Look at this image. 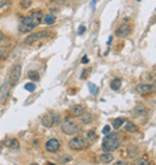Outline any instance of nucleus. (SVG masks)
Wrapping results in <instances>:
<instances>
[{
  "label": "nucleus",
  "mask_w": 156,
  "mask_h": 165,
  "mask_svg": "<svg viewBox=\"0 0 156 165\" xmlns=\"http://www.w3.org/2000/svg\"><path fill=\"white\" fill-rule=\"evenodd\" d=\"M61 129L66 135H76L79 131L78 125L76 123H73L72 121H70V119H66L64 123L61 124Z\"/></svg>",
  "instance_id": "obj_5"
},
{
  "label": "nucleus",
  "mask_w": 156,
  "mask_h": 165,
  "mask_svg": "<svg viewBox=\"0 0 156 165\" xmlns=\"http://www.w3.org/2000/svg\"><path fill=\"white\" fill-rule=\"evenodd\" d=\"M124 123H125V119L121 118V117H118V118H115V119L113 121V128H114V129H119Z\"/></svg>",
  "instance_id": "obj_17"
},
{
  "label": "nucleus",
  "mask_w": 156,
  "mask_h": 165,
  "mask_svg": "<svg viewBox=\"0 0 156 165\" xmlns=\"http://www.w3.org/2000/svg\"><path fill=\"white\" fill-rule=\"evenodd\" d=\"M130 33H131V27L129 24H121L116 28L115 35L119 38H126L130 35Z\"/></svg>",
  "instance_id": "obj_8"
},
{
  "label": "nucleus",
  "mask_w": 156,
  "mask_h": 165,
  "mask_svg": "<svg viewBox=\"0 0 156 165\" xmlns=\"http://www.w3.org/2000/svg\"><path fill=\"white\" fill-rule=\"evenodd\" d=\"M137 1H141V0H137Z\"/></svg>",
  "instance_id": "obj_36"
},
{
  "label": "nucleus",
  "mask_w": 156,
  "mask_h": 165,
  "mask_svg": "<svg viewBox=\"0 0 156 165\" xmlns=\"http://www.w3.org/2000/svg\"><path fill=\"white\" fill-rule=\"evenodd\" d=\"M114 165H126V163L125 161H116Z\"/></svg>",
  "instance_id": "obj_32"
},
{
  "label": "nucleus",
  "mask_w": 156,
  "mask_h": 165,
  "mask_svg": "<svg viewBox=\"0 0 156 165\" xmlns=\"http://www.w3.org/2000/svg\"><path fill=\"white\" fill-rule=\"evenodd\" d=\"M24 88H25V90H28V92H34L35 89H36V87H35V83H25V86H24Z\"/></svg>",
  "instance_id": "obj_24"
},
{
  "label": "nucleus",
  "mask_w": 156,
  "mask_h": 165,
  "mask_svg": "<svg viewBox=\"0 0 156 165\" xmlns=\"http://www.w3.org/2000/svg\"><path fill=\"white\" fill-rule=\"evenodd\" d=\"M10 1H11V0H0V9L4 7V6H6V5H9Z\"/></svg>",
  "instance_id": "obj_29"
},
{
  "label": "nucleus",
  "mask_w": 156,
  "mask_h": 165,
  "mask_svg": "<svg viewBox=\"0 0 156 165\" xmlns=\"http://www.w3.org/2000/svg\"><path fill=\"white\" fill-rule=\"evenodd\" d=\"M121 146V139L116 133H108L102 141V149L105 152H114Z\"/></svg>",
  "instance_id": "obj_2"
},
{
  "label": "nucleus",
  "mask_w": 156,
  "mask_h": 165,
  "mask_svg": "<svg viewBox=\"0 0 156 165\" xmlns=\"http://www.w3.org/2000/svg\"><path fill=\"white\" fill-rule=\"evenodd\" d=\"M89 87H90V92L91 93H94V94H97V89H96V86L95 84H91V83H89Z\"/></svg>",
  "instance_id": "obj_28"
},
{
  "label": "nucleus",
  "mask_w": 156,
  "mask_h": 165,
  "mask_svg": "<svg viewBox=\"0 0 156 165\" xmlns=\"http://www.w3.org/2000/svg\"><path fill=\"white\" fill-rule=\"evenodd\" d=\"M136 90H137L141 95L146 96V95H149V94H151V93L154 92V86L150 84V83H139V84H137Z\"/></svg>",
  "instance_id": "obj_7"
},
{
  "label": "nucleus",
  "mask_w": 156,
  "mask_h": 165,
  "mask_svg": "<svg viewBox=\"0 0 156 165\" xmlns=\"http://www.w3.org/2000/svg\"><path fill=\"white\" fill-rule=\"evenodd\" d=\"M31 165H39V164H31Z\"/></svg>",
  "instance_id": "obj_35"
},
{
  "label": "nucleus",
  "mask_w": 156,
  "mask_h": 165,
  "mask_svg": "<svg viewBox=\"0 0 156 165\" xmlns=\"http://www.w3.org/2000/svg\"><path fill=\"white\" fill-rule=\"evenodd\" d=\"M51 35V31L49 30H40V31H36V33H33L31 35H29L28 38H25L24 40V44L30 46V45H34L36 42H40L47 38H49Z\"/></svg>",
  "instance_id": "obj_3"
},
{
  "label": "nucleus",
  "mask_w": 156,
  "mask_h": 165,
  "mask_svg": "<svg viewBox=\"0 0 156 165\" xmlns=\"http://www.w3.org/2000/svg\"><path fill=\"white\" fill-rule=\"evenodd\" d=\"M121 83H122L121 78L115 77V78H113V80L111 81V88H112L113 90H118V89L121 87Z\"/></svg>",
  "instance_id": "obj_14"
},
{
  "label": "nucleus",
  "mask_w": 156,
  "mask_h": 165,
  "mask_svg": "<svg viewBox=\"0 0 156 165\" xmlns=\"http://www.w3.org/2000/svg\"><path fill=\"white\" fill-rule=\"evenodd\" d=\"M42 123L43 125H46L47 128H51L52 125H54L56 123L55 121V116H52V115H45L42 117Z\"/></svg>",
  "instance_id": "obj_11"
},
{
  "label": "nucleus",
  "mask_w": 156,
  "mask_h": 165,
  "mask_svg": "<svg viewBox=\"0 0 156 165\" xmlns=\"http://www.w3.org/2000/svg\"><path fill=\"white\" fill-rule=\"evenodd\" d=\"M86 138L91 141V140H94L95 141L96 140V134H95V131H92V130H90V131H88V135H86ZM89 141V142H90Z\"/></svg>",
  "instance_id": "obj_25"
},
{
  "label": "nucleus",
  "mask_w": 156,
  "mask_h": 165,
  "mask_svg": "<svg viewBox=\"0 0 156 165\" xmlns=\"http://www.w3.org/2000/svg\"><path fill=\"white\" fill-rule=\"evenodd\" d=\"M6 94H7V83L5 82L1 86V88H0V101H4L5 100Z\"/></svg>",
  "instance_id": "obj_16"
},
{
  "label": "nucleus",
  "mask_w": 156,
  "mask_h": 165,
  "mask_svg": "<svg viewBox=\"0 0 156 165\" xmlns=\"http://www.w3.org/2000/svg\"><path fill=\"white\" fill-rule=\"evenodd\" d=\"M138 152H139V151H138L137 147L131 146V147H130V154H129V155H130V157H135L136 154H138Z\"/></svg>",
  "instance_id": "obj_27"
},
{
  "label": "nucleus",
  "mask_w": 156,
  "mask_h": 165,
  "mask_svg": "<svg viewBox=\"0 0 156 165\" xmlns=\"http://www.w3.org/2000/svg\"><path fill=\"white\" fill-rule=\"evenodd\" d=\"M21 74H22V68H21V65H15V67L12 68L11 73H10V76H9V83L11 87L16 86L19 80H21Z\"/></svg>",
  "instance_id": "obj_6"
},
{
  "label": "nucleus",
  "mask_w": 156,
  "mask_h": 165,
  "mask_svg": "<svg viewBox=\"0 0 156 165\" xmlns=\"http://www.w3.org/2000/svg\"><path fill=\"white\" fill-rule=\"evenodd\" d=\"M28 77H29L30 80H33V81H39V80H40L39 73H37V71H34V70H31V71L28 73Z\"/></svg>",
  "instance_id": "obj_19"
},
{
  "label": "nucleus",
  "mask_w": 156,
  "mask_h": 165,
  "mask_svg": "<svg viewBox=\"0 0 156 165\" xmlns=\"http://www.w3.org/2000/svg\"><path fill=\"white\" fill-rule=\"evenodd\" d=\"M89 60H88V58L86 57H84V59H82V63H88Z\"/></svg>",
  "instance_id": "obj_34"
},
{
  "label": "nucleus",
  "mask_w": 156,
  "mask_h": 165,
  "mask_svg": "<svg viewBox=\"0 0 156 165\" xmlns=\"http://www.w3.org/2000/svg\"><path fill=\"white\" fill-rule=\"evenodd\" d=\"M109 131H111V127H109V125H106V127L102 129V134H103V135H107Z\"/></svg>",
  "instance_id": "obj_30"
},
{
  "label": "nucleus",
  "mask_w": 156,
  "mask_h": 165,
  "mask_svg": "<svg viewBox=\"0 0 156 165\" xmlns=\"http://www.w3.org/2000/svg\"><path fill=\"white\" fill-rule=\"evenodd\" d=\"M135 115H136V116H146V115H148V110H146L143 105L137 106L136 110H135Z\"/></svg>",
  "instance_id": "obj_15"
},
{
  "label": "nucleus",
  "mask_w": 156,
  "mask_h": 165,
  "mask_svg": "<svg viewBox=\"0 0 156 165\" xmlns=\"http://www.w3.org/2000/svg\"><path fill=\"white\" fill-rule=\"evenodd\" d=\"M9 50L5 48V47H0V60H4L9 57Z\"/></svg>",
  "instance_id": "obj_20"
},
{
  "label": "nucleus",
  "mask_w": 156,
  "mask_h": 165,
  "mask_svg": "<svg viewBox=\"0 0 156 165\" xmlns=\"http://www.w3.org/2000/svg\"><path fill=\"white\" fill-rule=\"evenodd\" d=\"M124 128H125L126 131H129V133H137V131H138V127L133 122H127L126 124L124 125Z\"/></svg>",
  "instance_id": "obj_13"
},
{
  "label": "nucleus",
  "mask_w": 156,
  "mask_h": 165,
  "mask_svg": "<svg viewBox=\"0 0 156 165\" xmlns=\"http://www.w3.org/2000/svg\"><path fill=\"white\" fill-rule=\"evenodd\" d=\"M136 165H151V164H150V161H149L148 159H145V158H139V159L136 160Z\"/></svg>",
  "instance_id": "obj_23"
},
{
  "label": "nucleus",
  "mask_w": 156,
  "mask_h": 165,
  "mask_svg": "<svg viewBox=\"0 0 156 165\" xmlns=\"http://www.w3.org/2000/svg\"><path fill=\"white\" fill-rule=\"evenodd\" d=\"M10 148H12V149H15V148H18L19 147V142L17 141V140H11L10 141V145H7Z\"/></svg>",
  "instance_id": "obj_26"
},
{
  "label": "nucleus",
  "mask_w": 156,
  "mask_h": 165,
  "mask_svg": "<svg viewBox=\"0 0 156 165\" xmlns=\"http://www.w3.org/2000/svg\"><path fill=\"white\" fill-rule=\"evenodd\" d=\"M19 5H21V7L23 10H26V9H29L31 6V0H21Z\"/></svg>",
  "instance_id": "obj_22"
},
{
  "label": "nucleus",
  "mask_w": 156,
  "mask_h": 165,
  "mask_svg": "<svg viewBox=\"0 0 156 165\" xmlns=\"http://www.w3.org/2000/svg\"><path fill=\"white\" fill-rule=\"evenodd\" d=\"M4 38H5V35H4V33H3L1 30H0V41H1V40H3Z\"/></svg>",
  "instance_id": "obj_33"
},
{
  "label": "nucleus",
  "mask_w": 156,
  "mask_h": 165,
  "mask_svg": "<svg viewBox=\"0 0 156 165\" xmlns=\"http://www.w3.org/2000/svg\"><path fill=\"white\" fill-rule=\"evenodd\" d=\"M43 18V13L41 11H34L29 13L28 16H25L21 23H19V31L21 33H29L33 29H35Z\"/></svg>",
  "instance_id": "obj_1"
},
{
  "label": "nucleus",
  "mask_w": 156,
  "mask_h": 165,
  "mask_svg": "<svg viewBox=\"0 0 156 165\" xmlns=\"http://www.w3.org/2000/svg\"><path fill=\"white\" fill-rule=\"evenodd\" d=\"M90 142L86 138H82V136H76L72 140H70L69 142V147L73 151H83L89 147Z\"/></svg>",
  "instance_id": "obj_4"
},
{
  "label": "nucleus",
  "mask_w": 156,
  "mask_h": 165,
  "mask_svg": "<svg viewBox=\"0 0 156 165\" xmlns=\"http://www.w3.org/2000/svg\"><path fill=\"white\" fill-rule=\"evenodd\" d=\"M84 31H85V27H84V25H81V27H79V30H78V34L81 35L82 33H84Z\"/></svg>",
  "instance_id": "obj_31"
},
{
  "label": "nucleus",
  "mask_w": 156,
  "mask_h": 165,
  "mask_svg": "<svg viewBox=\"0 0 156 165\" xmlns=\"http://www.w3.org/2000/svg\"><path fill=\"white\" fill-rule=\"evenodd\" d=\"M60 148V141L58 139H51L46 142V149L51 153H55L58 152Z\"/></svg>",
  "instance_id": "obj_9"
},
{
  "label": "nucleus",
  "mask_w": 156,
  "mask_h": 165,
  "mask_svg": "<svg viewBox=\"0 0 156 165\" xmlns=\"http://www.w3.org/2000/svg\"><path fill=\"white\" fill-rule=\"evenodd\" d=\"M100 160H102L103 163H106V164H108V163H112L113 161V159H114V157H113V154L111 153V152H103V153H101L100 154Z\"/></svg>",
  "instance_id": "obj_12"
},
{
  "label": "nucleus",
  "mask_w": 156,
  "mask_h": 165,
  "mask_svg": "<svg viewBox=\"0 0 156 165\" xmlns=\"http://www.w3.org/2000/svg\"><path fill=\"white\" fill-rule=\"evenodd\" d=\"M42 21L46 24H53V23H55V17L53 15H46V16H43Z\"/></svg>",
  "instance_id": "obj_18"
},
{
  "label": "nucleus",
  "mask_w": 156,
  "mask_h": 165,
  "mask_svg": "<svg viewBox=\"0 0 156 165\" xmlns=\"http://www.w3.org/2000/svg\"><path fill=\"white\" fill-rule=\"evenodd\" d=\"M82 116H83V117L81 118V121H82V123H83V124H88V123H90V122L92 121V116H91L90 113H86V115H84V113H83Z\"/></svg>",
  "instance_id": "obj_21"
},
{
  "label": "nucleus",
  "mask_w": 156,
  "mask_h": 165,
  "mask_svg": "<svg viewBox=\"0 0 156 165\" xmlns=\"http://www.w3.org/2000/svg\"><path fill=\"white\" fill-rule=\"evenodd\" d=\"M70 112H71V115H72L73 117H81V116L85 112V109H84V106H82V105H75V106L71 107Z\"/></svg>",
  "instance_id": "obj_10"
}]
</instances>
